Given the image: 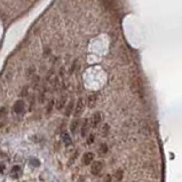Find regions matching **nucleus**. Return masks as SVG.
Listing matches in <instances>:
<instances>
[{
	"label": "nucleus",
	"mask_w": 182,
	"mask_h": 182,
	"mask_svg": "<svg viewBox=\"0 0 182 182\" xmlns=\"http://www.w3.org/2000/svg\"><path fill=\"white\" fill-rule=\"evenodd\" d=\"M62 140H63V142L65 143V146H70V144L72 143V140H71L70 135L66 132H64L62 134Z\"/></svg>",
	"instance_id": "obj_12"
},
{
	"label": "nucleus",
	"mask_w": 182,
	"mask_h": 182,
	"mask_svg": "<svg viewBox=\"0 0 182 182\" xmlns=\"http://www.w3.org/2000/svg\"><path fill=\"white\" fill-rule=\"evenodd\" d=\"M66 102H68V97H66V95H61L60 97H59V100L56 101V109L62 110L63 108L66 106Z\"/></svg>",
	"instance_id": "obj_8"
},
{
	"label": "nucleus",
	"mask_w": 182,
	"mask_h": 182,
	"mask_svg": "<svg viewBox=\"0 0 182 182\" xmlns=\"http://www.w3.org/2000/svg\"><path fill=\"white\" fill-rule=\"evenodd\" d=\"M84 109H85V102H84V100L80 97V99H78L76 106H75V110H73V115H75V117L78 118V117L84 112Z\"/></svg>",
	"instance_id": "obj_1"
},
{
	"label": "nucleus",
	"mask_w": 182,
	"mask_h": 182,
	"mask_svg": "<svg viewBox=\"0 0 182 182\" xmlns=\"http://www.w3.org/2000/svg\"><path fill=\"white\" fill-rule=\"evenodd\" d=\"M122 169H117V172L116 174H115V176H116V181L117 182H119L122 180Z\"/></svg>",
	"instance_id": "obj_13"
},
{
	"label": "nucleus",
	"mask_w": 182,
	"mask_h": 182,
	"mask_svg": "<svg viewBox=\"0 0 182 182\" xmlns=\"http://www.w3.org/2000/svg\"><path fill=\"white\" fill-rule=\"evenodd\" d=\"M97 100H99V95H97V93L90 94L88 97H87V106H88V108H94V107L96 106Z\"/></svg>",
	"instance_id": "obj_5"
},
{
	"label": "nucleus",
	"mask_w": 182,
	"mask_h": 182,
	"mask_svg": "<svg viewBox=\"0 0 182 182\" xmlns=\"http://www.w3.org/2000/svg\"><path fill=\"white\" fill-rule=\"evenodd\" d=\"M21 173H22V169H21V166L16 165V166H14L13 169H12V171H10V175L16 179V178H18V176L21 175Z\"/></svg>",
	"instance_id": "obj_10"
},
{
	"label": "nucleus",
	"mask_w": 182,
	"mask_h": 182,
	"mask_svg": "<svg viewBox=\"0 0 182 182\" xmlns=\"http://www.w3.org/2000/svg\"><path fill=\"white\" fill-rule=\"evenodd\" d=\"M25 110V103L22 100H18L15 104H14V112L17 113V115H21V113L24 112Z\"/></svg>",
	"instance_id": "obj_4"
},
{
	"label": "nucleus",
	"mask_w": 182,
	"mask_h": 182,
	"mask_svg": "<svg viewBox=\"0 0 182 182\" xmlns=\"http://www.w3.org/2000/svg\"><path fill=\"white\" fill-rule=\"evenodd\" d=\"M103 169V164L102 162H93L92 165H91V173L93 175H99L100 172L102 171Z\"/></svg>",
	"instance_id": "obj_2"
},
{
	"label": "nucleus",
	"mask_w": 182,
	"mask_h": 182,
	"mask_svg": "<svg viewBox=\"0 0 182 182\" xmlns=\"http://www.w3.org/2000/svg\"><path fill=\"white\" fill-rule=\"evenodd\" d=\"M107 151H108V147H107L106 143H102L99 148V152L100 153H102V155H104V153H107Z\"/></svg>",
	"instance_id": "obj_14"
},
{
	"label": "nucleus",
	"mask_w": 182,
	"mask_h": 182,
	"mask_svg": "<svg viewBox=\"0 0 182 182\" xmlns=\"http://www.w3.org/2000/svg\"><path fill=\"white\" fill-rule=\"evenodd\" d=\"M53 108H54V101H53V100H50L49 103H48V106H47L46 112L47 113H50V112H52V110H53Z\"/></svg>",
	"instance_id": "obj_15"
},
{
	"label": "nucleus",
	"mask_w": 182,
	"mask_h": 182,
	"mask_svg": "<svg viewBox=\"0 0 182 182\" xmlns=\"http://www.w3.org/2000/svg\"><path fill=\"white\" fill-rule=\"evenodd\" d=\"M102 182H111V176H110L109 174H107V175L104 176V179L102 180Z\"/></svg>",
	"instance_id": "obj_18"
},
{
	"label": "nucleus",
	"mask_w": 182,
	"mask_h": 182,
	"mask_svg": "<svg viewBox=\"0 0 182 182\" xmlns=\"http://www.w3.org/2000/svg\"><path fill=\"white\" fill-rule=\"evenodd\" d=\"M102 122V113L97 111V112L94 113L92 116V118H91V126L94 127V128H96V127L100 125V122Z\"/></svg>",
	"instance_id": "obj_3"
},
{
	"label": "nucleus",
	"mask_w": 182,
	"mask_h": 182,
	"mask_svg": "<svg viewBox=\"0 0 182 182\" xmlns=\"http://www.w3.org/2000/svg\"><path fill=\"white\" fill-rule=\"evenodd\" d=\"M73 110H75V104H73L72 101H70V102L65 106V111H64V115H65V116H70V115L72 113Z\"/></svg>",
	"instance_id": "obj_11"
},
{
	"label": "nucleus",
	"mask_w": 182,
	"mask_h": 182,
	"mask_svg": "<svg viewBox=\"0 0 182 182\" xmlns=\"http://www.w3.org/2000/svg\"><path fill=\"white\" fill-rule=\"evenodd\" d=\"M108 132H109V125H108V124H106V125L103 126V129H102L103 135H107V134H108Z\"/></svg>",
	"instance_id": "obj_16"
},
{
	"label": "nucleus",
	"mask_w": 182,
	"mask_h": 182,
	"mask_svg": "<svg viewBox=\"0 0 182 182\" xmlns=\"http://www.w3.org/2000/svg\"><path fill=\"white\" fill-rule=\"evenodd\" d=\"M78 128H79V119L76 118V119L72 120L71 124H70V132L72 133V134H76Z\"/></svg>",
	"instance_id": "obj_9"
},
{
	"label": "nucleus",
	"mask_w": 182,
	"mask_h": 182,
	"mask_svg": "<svg viewBox=\"0 0 182 182\" xmlns=\"http://www.w3.org/2000/svg\"><path fill=\"white\" fill-rule=\"evenodd\" d=\"M94 160V153L93 152H85L83 156V164L84 165H91Z\"/></svg>",
	"instance_id": "obj_7"
},
{
	"label": "nucleus",
	"mask_w": 182,
	"mask_h": 182,
	"mask_svg": "<svg viewBox=\"0 0 182 182\" xmlns=\"http://www.w3.org/2000/svg\"><path fill=\"white\" fill-rule=\"evenodd\" d=\"M3 169H5V165H3V164H0V172L3 173Z\"/></svg>",
	"instance_id": "obj_19"
},
{
	"label": "nucleus",
	"mask_w": 182,
	"mask_h": 182,
	"mask_svg": "<svg viewBox=\"0 0 182 182\" xmlns=\"http://www.w3.org/2000/svg\"><path fill=\"white\" fill-rule=\"evenodd\" d=\"M94 134H91L90 136H88V139H87V144H92L93 142H94Z\"/></svg>",
	"instance_id": "obj_17"
},
{
	"label": "nucleus",
	"mask_w": 182,
	"mask_h": 182,
	"mask_svg": "<svg viewBox=\"0 0 182 182\" xmlns=\"http://www.w3.org/2000/svg\"><path fill=\"white\" fill-rule=\"evenodd\" d=\"M90 127H91V122L88 119H85L83 122V125H81V127H80V134H81V136L83 138H85V136H87V134H88V131H90Z\"/></svg>",
	"instance_id": "obj_6"
}]
</instances>
